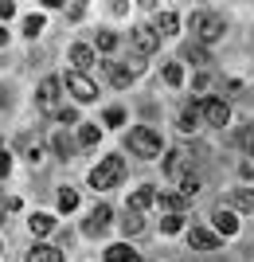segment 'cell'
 <instances>
[{
  "instance_id": "obj_32",
  "label": "cell",
  "mask_w": 254,
  "mask_h": 262,
  "mask_svg": "<svg viewBox=\"0 0 254 262\" xmlns=\"http://www.w3.org/2000/svg\"><path fill=\"white\" fill-rule=\"evenodd\" d=\"M98 47L102 51H113V47H118V35L113 32H98Z\"/></svg>"
},
{
  "instance_id": "obj_21",
  "label": "cell",
  "mask_w": 254,
  "mask_h": 262,
  "mask_svg": "<svg viewBox=\"0 0 254 262\" xmlns=\"http://www.w3.org/2000/svg\"><path fill=\"white\" fill-rule=\"evenodd\" d=\"M28 227H32L35 235H47V231L55 227V215H47V211H35V215L28 219Z\"/></svg>"
},
{
  "instance_id": "obj_13",
  "label": "cell",
  "mask_w": 254,
  "mask_h": 262,
  "mask_svg": "<svg viewBox=\"0 0 254 262\" xmlns=\"http://www.w3.org/2000/svg\"><path fill=\"white\" fill-rule=\"evenodd\" d=\"M227 208H235V211H254V192H250V188H235L231 196H227Z\"/></svg>"
},
{
  "instance_id": "obj_7",
  "label": "cell",
  "mask_w": 254,
  "mask_h": 262,
  "mask_svg": "<svg viewBox=\"0 0 254 262\" xmlns=\"http://www.w3.org/2000/svg\"><path fill=\"white\" fill-rule=\"evenodd\" d=\"M156 43H160V39H156L153 28H145V24H141V28H133V47H137L141 55H153Z\"/></svg>"
},
{
  "instance_id": "obj_11",
  "label": "cell",
  "mask_w": 254,
  "mask_h": 262,
  "mask_svg": "<svg viewBox=\"0 0 254 262\" xmlns=\"http://www.w3.org/2000/svg\"><path fill=\"white\" fill-rule=\"evenodd\" d=\"M215 227H219V235H239V219H235L231 208H215Z\"/></svg>"
},
{
  "instance_id": "obj_4",
  "label": "cell",
  "mask_w": 254,
  "mask_h": 262,
  "mask_svg": "<svg viewBox=\"0 0 254 262\" xmlns=\"http://www.w3.org/2000/svg\"><path fill=\"white\" fill-rule=\"evenodd\" d=\"M63 82H66V90H71V94H75L78 102H94V98H98V86H94V82H90V78L82 75V71H71V75H66Z\"/></svg>"
},
{
  "instance_id": "obj_28",
  "label": "cell",
  "mask_w": 254,
  "mask_h": 262,
  "mask_svg": "<svg viewBox=\"0 0 254 262\" xmlns=\"http://www.w3.org/2000/svg\"><path fill=\"white\" fill-rule=\"evenodd\" d=\"M141 227H145V223H141V215H137V211H129V219H122V231H125V235H137Z\"/></svg>"
},
{
  "instance_id": "obj_38",
  "label": "cell",
  "mask_w": 254,
  "mask_h": 262,
  "mask_svg": "<svg viewBox=\"0 0 254 262\" xmlns=\"http://www.w3.org/2000/svg\"><path fill=\"white\" fill-rule=\"evenodd\" d=\"M4 43H8V32H4V28H0V47H4Z\"/></svg>"
},
{
  "instance_id": "obj_6",
  "label": "cell",
  "mask_w": 254,
  "mask_h": 262,
  "mask_svg": "<svg viewBox=\"0 0 254 262\" xmlns=\"http://www.w3.org/2000/svg\"><path fill=\"white\" fill-rule=\"evenodd\" d=\"M59 86H63L59 78H43V82H39V94H35V98H39V110L51 114V110L59 106Z\"/></svg>"
},
{
  "instance_id": "obj_35",
  "label": "cell",
  "mask_w": 254,
  "mask_h": 262,
  "mask_svg": "<svg viewBox=\"0 0 254 262\" xmlns=\"http://www.w3.org/2000/svg\"><path fill=\"white\" fill-rule=\"evenodd\" d=\"M8 16H16V4H12V0H0V20H8Z\"/></svg>"
},
{
  "instance_id": "obj_15",
  "label": "cell",
  "mask_w": 254,
  "mask_h": 262,
  "mask_svg": "<svg viewBox=\"0 0 254 262\" xmlns=\"http://www.w3.org/2000/svg\"><path fill=\"white\" fill-rule=\"evenodd\" d=\"M149 204H156V192H153V188H137V192L129 196V211H137V215H141Z\"/></svg>"
},
{
  "instance_id": "obj_37",
  "label": "cell",
  "mask_w": 254,
  "mask_h": 262,
  "mask_svg": "<svg viewBox=\"0 0 254 262\" xmlns=\"http://www.w3.org/2000/svg\"><path fill=\"white\" fill-rule=\"evenodd\" d=\"M28 161L39 164V161H43V149H39V145H35V149H28Z\"/></svg>"
},
{
  "instance_id": "obj_23",
  "label": "cell",
  "mask_w": 254,
  "mask_h": 262,
  "mask_svg": "<svg viewBox=\"0 0 254 262\" xmlns=\"http://www.w3.org/2000/svg\"><path fill=\"white\" fill-rule=\"evenodd\" d=\"M75 208H78V192L63 188V192H59V211H75Z\"/></svg>"
},
{
  "instance_id": "obj_30",
  "label": "cell",
  "mask_w": 254,
  "mask_h": 262,
  "mask_svg": "<svg viewBox=\"0 0 254 262\" xmlns=\"http://www.w3.org/2000/svg\"><path fill=\"white\" fill-rule=\"evenodd\" d=\"M184 55H188V59H192V63H196V67H203V63H207V51H203V47H199V43H192V47H188V51H184Z\"/></svg>"
},
{
  "instance_id": "obj_1",
  "label": "cell",
  "mask_w": 254,
  "mask_h": 262,
  "mask_svg": "<svg viewBox=\"0 0 254 262\" xmlns=\"http://www.w3.org/2000/svg\"><path fill=\"white\" fill-rule=\"evenodd\" d=\"M223 32H227L223 16H215V12H192V35L199 43H215V39H223Z\"/></svg>"
},
{
  "instance_id": "obj_2",
  "label": "cell",
  "mask_w": 254,
  "mask_h": 262,
  "mask_svg": "<svg viewBox=\"0 0 254 262\" xmlns=\"http://www.w3.org/2000/svg\"><path fill=\"white\" fill-rule=\"evenodd\" d=\"M129 149L137 157H145V161H153V157H160V133L149 129V125H137L129 133Z\"/></svg>"
},
{
  "instance_id": "obj_27",
  "label": "cell",
  "mask_w": 254,
  "mask_h": 262,
  "mask_svg": "<svg viewBox=\"0 0 254 262\" xmlns=\"http://www.w3.org/2000/svg\"><path fill=\"white\" fill-rule=\"evenodd\" d=\"M196 192H199V180H196V176H184V180H180V196L192 200Z\"/></svg>"
},
{
  "instance_id": "obj_39",
  "label": "cell",
  "mask_w": 254,
  "mask_h": 262,
  "mask_svg": "<svg viewBox=\"0 0 254 262\" xmlns=\"http://www.w3.org/2000/svg\"><path fill=\"white\" fill-rule=\"evenodd\" d=\"M0 223H4V215H0Z\"/></svg>"
},
{
  "instance_id": "obj_24",
  "label": "cell",
  "mask_w": 254,
  "mask_h": 262,
  "mask_svg": "<svg viewBox=\"0 0 254 262\" xmlns=\"http://www.w3.org/2000/svg\"><path fill=\"white\" fill-rule=\"evenodd\" d=\"M180 227H184V215H165L160 219V231H165V235H176Z\"/></svg>"
},
{
  "instance_id": "obj_19",
  "label": "cell",
  "mask_w": 254,
  "mask_h": 262,
  "mask_svg": "<svg viewBox=\"0 0 254 262\" xmlns=\"http://www.w3.org/2000/svg\"><path fill=\"white\" fill-rule=\"evenodd\" d=\"M156 204H160V208H165L168 215H180V208H184L188 200L180 196V192H165V196H156Z\"/></svg>"
},
{
  "instance_id": "obj_34",
  "label": "cell",
  "mask_w": 254,
  "mask_h": 262,
  "mask_svg": "<svg viewBox=\"0 0 254 262\" xmlns=\"http://www.w3.org/2000/svg\"><path fill=\"white\" fill-rule=\"evenodd\" d=\"M122 121H125L122 110H106V125H122Z\"/></svg>"
},
{
  "instance_id": "obj_22",
  "label": "cell",
  "mask_w": 254,
  "mask_h": 262,
  "mask_svg": "<svg viewBox=\"0 0 254 262\" xmlns=\"http://www.w3.org/2000/svg\"><path fill=\"white\" fill-rule=\"evenodd\" d=\"M165 82H168V86H180V82H184V67H180V63H168L165 67Z\"/></svg>"
},
{
  "instance_id": "obj_12",
  "label": "cell",
  "mask_w": 254,
  "mask_h": 262,
  "mask_svg": "<svg viewBox=\"0 0 254 262\" xmlns=\"http://www.w3.org/2000/svg\"><path fill=\"white\" fill-rule=\"evenodd\" d=\"M28 262H63V251L51 247V243H35L32 254H28Z\"/></svg>"
},
{
  "instance_id": "obj_3",
  "label": "cell",
  "mask_w": 254,
  "mask_h": 262,
  "mask_svg": "<svg viewBox=\"0 0 254 262\" xmlns=\"http://www.w3.org/2000/svg\"><path fill=\"white\" fill-rule=\"evenodd\" d=\"M122 176H125V161H122V157H106V161L90 172V188H98V192H102V188H113Z\"/></svg>"
},
{
  "instance_id": "obj_26",
  "label": "cell",
  "mask_w": 254,
  "mask_h": 262,
  "mask_svg": "<svg viewBox=\"0 0 254 262\" xmlns=\"http://www.w3.org/2000/svg\"><path fill=\"white\" fill-rule=\"evenodd\" d=\"M24 32H28V35L35 39V35L43 32V16H39V12H35V16H28V20H24Z\"/></svg>"
},
{
  "instance_id": "obj_14",
  "label": "cell",
  "mask_w": 254,
  "mask_h": 262,
  "mask_svg": "<svg viewBox=\"0 0 254 262\" xmlns=\"http://www.w3.org/2000/svg\"><path fill=\"white\" fill-rule=\"evenodd\" d=\"M106 262H141V254L125 243H113V247H106Z\"/></svg>"
},
{
  "instance_id": "obj_36",
  "label": "cell",
  "mask_w": 254,
  "mask_h": 262,
  "mask_svg": "<svg viewBox=\"0 0 254 262\" xmlns=\"http://www.w3.org/2000/svg\"><path fill=\"white\" fill-rule=\"evenodd\" d=\"M8 172H12V157L0 149V176H8Z\"/></svg>"
},
{
  "instance_id": "obj_5",
  "label": "cell",
  "mask_w": 254,
  "mask_h": 262,
  "mask_svg": "<svg viewBox=\"0 0 254 262\" xmlns=\"http://www.w3.org/2000/svg\"><path fill=\"white\" fill-rule=\"evenodd\" d=\"M199 114L207 118V125H227V121H231V106L223 98H203L199 102Z\"/></svg>"
},
{
  "instance_id": "obj_20",
  "label": "cell",
  "mask_w": 254,
  "mask_h": 262,
  "mask_svg": "<svg viewBox=\"0 0 254 262\" xmlns=\"http://www.w3.org/2000/svg\"><path fill=\"white\" fill-rule=\"evenodd\" d=\"M106 71H110V78H113V86H129L133 78H137V71H125L122 63H106Z\"/></svg>"
},
{
  "instance_id": "obj_25",
  "label": "cell",
  "mask_w": 254,
  "mask_h": 262,
  "mask_svg": "<svg viewBox=\"0 0 254 262\" xmlns=\"http://www.w3.org/2000/svg\"><path fill=\"white\" fill-rule=\"evenodd\" d=\"M55 153L59 157H71V153H75V141H71L66 133H55Z\"/></svg>"
},
{
  "instance_id": "obj_29",
  "label": "cell",
  "mask_w": 254,
  "mask_h": 262,
  "mask_svg": "<svg viewBox=\"0 0 254 262\" xmlns=\"http://www.w3.org/2000/svg\"><path fill=\"white\" fill-rule=\"evenodd\" d=\"M98 141V125H82L78 129V145H94Z\"/></svg>"
},
{
  "instance_id": "obj_10",
  "label": "cell",
  "mask_w": 254,
  "mask_h": 262,
  "mask_svg": "<svg viewBox=\"0 0 254 262\" xmlns=\"http://www.w3.org/2000/svg\"><path fill=\"white\" fill-rule=\"evenodd\" d=\"M184 168H188V153H184V149H172V153L165 157V172L172 176V180H184Z\"/></svg>"
},
{
  "instance_id": "obj_9",
  "label": "cell",
  "mask_w": 254,
  "mask_h": 262,
  "mask_svg": "<svg viewBox=\"0 0 254 262\" xmlns=\"http://www.w3.org/2000/svg\"><path fill=\"white\" fill-rule=\"evenodd\" d=\"M188 243L196 247V251H215V247H219V235H211L207 227H192L188 231Z\"/></svg>"
},
{
  "instance_id": "obj_31",
  "label": "cell",
  "mask_w": 254,
  "mask_h": 262,
  "mask_svg": "<svg viewBox=\"0 0 254 262\" xmlns=\"http://www.w3.org/2000/svg\"><path fill=\"white\" fill-rule=\"evenodd\" d=\"M239 145L246 149V157H254V125H250V129H243V133H239Z\"/></svg>"
},
{
  "instance_id": "obj_8",
  "label": "cell",
  "mask_w": 254,
  "mask_h": 262,
  "mask_svg": "<svg viewBox=\"0 0 254 262\" xmlns=\"http://www.w3.org/2000/svg\"><path fill=\"white\" fill-rule=\"evenodd\" d=\"M110 219H113V211L106 208V204H98V208L90 211V219H86V235H102V231L110 227Z\"/></svg>"
},
{
  "instance_id": "obj_17",
  "label": "cell",
  "mask_w": 254,
  "mask_h": 262,
  "mask_svg": "<svg viewBox=\"0 0 254 262\" xmlns=\"http://www.w3.org/2000/svg\"><path fill=\"white\" fill-rule=\"evenodd\" d=\"M71 63H75V71H86V67L94 63V51H90L86 43H75L71 47Z\"/></svg>"
},
{
  "instance_id": "obj_33",
  "label": "cell",
  "mask_w": 254,
  "mask_h": 262,
  "mask_svg": "<svg viewBox=\"0 0 254 262\" xmlns=\"http://www.w3.org/2000/svg\"><path fill=\"white\" fill-rule=\"evenodd\" d=\"M55 118L63 121V125H75V121H78V110H71V106H66V110H55Z\"/></svg>"
},
{
  "instance_id": "obj_18",
  "label": "cell",
  "mask_w": 254,
  "mask_h": 262,
  "mask_svg": "<svg viewBox=\"0 0 254 262\" xmlns=\"http://www.w3.org/2000/svg\"><path fill=\"white\" fill-rule=\"evenodd\" d=\"M199 118H203V114H199L196 102H192V106H184V114H180V129H184V133H196V129H199Z\"/></svg>"
},
{
  "instance_id": "obj_16",
  "label": "cell",
  "mask_w": 254,
  "mask_h": 262,
  "mask_svg": "<svg viewBox=\"0 0 254 262\" xmlns=\"http://www.w3.org/2000/svg\"><path fill=\"white\" fill-rule=\"evenodd\" d=\"M176 28H180L176 12H156V24H153V32H160V35H176Z\"/></svg>"
}]
</instances>
